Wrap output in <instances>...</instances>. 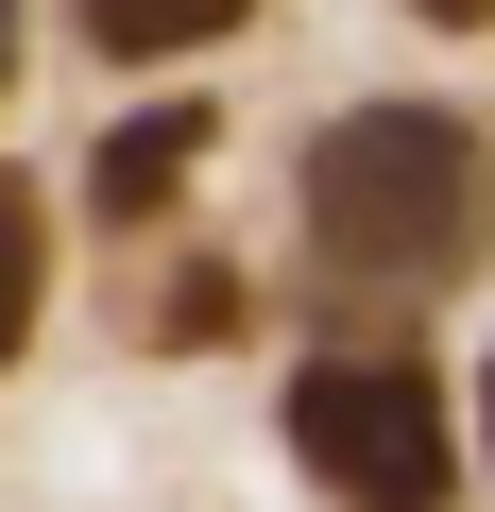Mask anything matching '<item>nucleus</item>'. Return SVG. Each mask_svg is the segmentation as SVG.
<instances>
[{
	"label": "nucleus",
	"instance_id": "f257e3e1",
	"mask_svg": "<svg viewBox=\"0 0 495 512\" xmlns=\"http://www.w3.org/2000/svg\"><path fill=\"white\" fill-rule=\"evenodd\" d=\"M495 222V154L444 120V103H342L308 137V256L342 291H427L461 274Z\"/></svg>",
	"mask_w": 495,
	"mask_h": 512
},
{
	"label": "nucleus",
	"instance_id": "f03ea898",
	"mask_svg": "<svg viewBox=\"0 0 495 512\" xmlns=\"http://www.w3.org/2000/svg\"><path fill=\"white\" fill-rule=\"evenodd\" d=\"M291 444H308V478H325L342 512H444V478H461L444 376H427L410 342H325V359L291 376Z\"/></svg>",
	"mask_w": 495,
	"mask_h": 512
},
{
	"label": "nucleus",
	"instance_id": "7ed1b4c3",
	"mask_svg": "<svg viewBox=\"0 0 495 512\" xmlns=\"http://www.w3.org/2000/svg\"><path fill=\"white\" fill-rule=\"evenodd\" d=\"M205 137H222L205 103H137V120L86 154V205H103V222H154V205L188 188V154H205Z\"/></svg>",
	"mask_w": 495,
	"mask_h": 512
},
{
	"label": "nucleus",
	"instance_id": "20e7f679",
	"mask_svg": "<svg viewBox=\"0 0 495 512\" xmlns=\"http://www.w3.org/2000/svg\"><path fill=\"white\" fill-rule=\"evenodd\" d=\"M86 18V52H120V69H171V52H222L257 0H69Z\"/></svg>",
	"mask_w": 495,
	"mask_h": 512
},
{
	"label": "nucleus",
	"instance_id": "39448f33",
	"mask_svg": "<svg viewBox=\"0 0 495 512\" xmlns=\"http://www.w3.org/2000/svg\"><path fill=\"white\" fill-rule=\"evenodd\" d=\"M35 291H52V222H35V171H0V359L35 342Z\"/></svg>",
	"mask_w": 495,
	"mask_h": 512
},
{
	"label": "nucleus",
	"instance_id": "423d86ee",
	"mask_svg": "<svg viewBox=\"0 0 495 512\" xmlns=\"http://www.w3.org/2000/svg\"><path fill=\"white\" fill-rule=\"evenodd\" d=\"M154 342H239V274H188V291L154 308Z\"/></svg>",
	"mask_w": 495,
	"mask_h": 512
},
{
	"label": "nucleus",
	"instance_id": "0eeeda50",
	"mask_svg": "<svg viewBox=\"0 0 495 512\" xmlns=\"http://www.w3.org/2000/svg\"><path fill=\"white\" fill-rule=\"evenodd\" d=\"M410 18H444V35H478V18H495V0H410Z\"/></svg>",
	"mask_w": 495,
	"mask_h": 512
},
{
	"label": "nucleus",
	"instance_id": "6e6552de",
	"mask_svg": "<svg viewBox=\"0 0 495 512\" xmlns=\"http://www.w3.org/2000/svg\"><path fill=\"white\" fill-rule=\"evenodd\" d=\"M0 86H18V0H0Z\"/></svg>",
	"mask_w": 495,
	"mask_h": 512
}]
</instances>
